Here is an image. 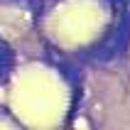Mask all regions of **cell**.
Returning <instances> with one entry per match:
<instances>
[{
  "label": "cell",
  "mask_w": 130,
  "mask_h": 130,
  "mask_svg": "<svg viewBox=\"0 0 130 130\" xmlns=\"http://www.w3.org/2000/svg\"><path fill=\"white\" fill-rule=\"evenodd\" d=\"M10 103L27 125H57L66 113V88L52 69L27 66L12 81Z\"/></svg>",
  "instance_id": "cell-1"
},
{
  "label": "cell",
  "mask_w": 130,
  "mask_h": 130,
  "mask_svg": "<svg viewBox=\"0 0 130 130\" xmlns=\"http://www.w3.org/2000/svg\"><path fill=\"white\" fill-rule=\"evenodd\" d=\"M106 25V7L98 0H66L54 10L49 29L54 39L66 47L93 39Z\"/></svg>",
  "instance_id": "cell-2"
}]
</instances>
